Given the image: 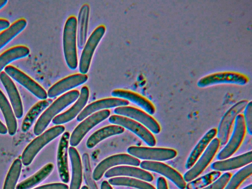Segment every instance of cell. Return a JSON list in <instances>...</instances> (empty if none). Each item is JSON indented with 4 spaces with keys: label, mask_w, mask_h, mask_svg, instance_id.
<instances>
[{
    "label": "cell",
    "mask_w": 252,
    "mask_h": 189,
    "mask_svg": "<svg viewBox=\"0 0 252 189\" xmlns=\"http://www.w3.org/2000/svg\"><path fill=\"white\" fill-rule=\"evenodd\" d=\"M80 93L77 90L69 91L58 97L43 112L38 118L33 128L36 135H40L51 120L63 109L76 101Z\"/></svg>",
    "instance_id": "6da1fadb"
},
{
    "label": "cell",
    "mask_w": 252,
    "mask_h": 189,
    "mask_svg": "<svg viewBox=\"0 0 252 189\" xmlns=\"http://www.w3.org/2000/svg\"><path fill=\"white\" fill-rule=\"evenodd\" d=\"M63 50L68 67L75 69L78 65L77 53V19L74 16L69 17L64 26Z\"/></svg>",
    "instance_id": "7a4b0ae2"
},
{
    "label": "cell",
    "mask_w": 252,
    "mask_h": 189,
    "mask_svg": "<svg viewBox=\"0 0 252 189\" xmlns=\"http://www.w3.org/2000/svg\"><path fill=\"white\" fill-rule=\"evenodd\" d=\"M63 126L58 125L45 131L33 140L25 149L21 161L25 166H28L32 161L40 150L50 141L59 136L64 131Z\"/></svg>",
    "instance_id": "3957f363"
},
{
    "label": "cell",
    "mask_w": 252,
    "mask_h": 189,
    "mask_svg": "<svg viewBox=\"0 0 252 189\" xmlns=\"http://www.w3.org/2000/svg\"><path fill=\"white\" fill-rule=\"evenodd\" d=\"M232 133L225 146L218 154L217 158L221 160L231 157L239 148L245 135L246 128L243 114L238 115L234 120Z\"/></svg>",
    "instance_id": "277c9868"
},
{
    "label": "cell",
    "mask_w": 252,
    "mask_h": 189,
    "mask_svg": "<svg viewBox=\"0 0 252 189\" xmlns=\"http://www.w3.org/2000/svg\"><path fill=\"white\" fill-rule=\"evenodd\" d=\"M249 80V77L244 74L235 71H222L204 76L199 80L197 85L201 88L224 83L244 85Z\"/></svg>",
    "instance_id": "5b68a950"
},
{
    "label": "cell",
    "mask_w": 252,
    "mask_h": 189,
    "mask_svg": "<svg viewBox=\"0 0 252 189\" xmlns=\"http://www.w3.org/2000/svg\"><path fill=\"white\" fill-rule=\"evenodd\" d=\"M127 151L136 158L150 161L168 160L174 158L177 155L175 150L167 148L131 146Z\"/></svg>",
    "instance_id": "8992f818"
},
{
    "label": "cell",
    "mask_w": 252,
    "mask_h": 189,
    "mask_svg": "<svg viewBox=\"0 0 252 189\" xmlns=\"http://www.w3.org/2000/svg\"><path fill=\"white\" fill-rule=\"evenodd\" d=\"M105 30L104 25L98 26L87 40L79 63L80 73L86 74L88 72L94 51L104 35Z\"/></svg>",
    "instance_id": "52a82bcc"
},
{
    "label": "cell",
    "mask_w": 252,
    "mask_h": 189,
    "mask_svg": "<svg viewBox=\"0 0 252 189\" xmlns=\"http://www.w3.org/2000/svg\"><path fill=\"white\" fill-rule=\"evenodd\" d=\"M248 101L242 100L232 106L222 117L217 129V138L220 145L227 143L233 123L236 116L245 108Z\"/></svg>",
    "instance_id": "ba28073f"
},
{
    "label": "cell",
    "mask_w": 252,
    "mask_h": 189,
    "mask_svg": "<svg viewBox=\"0 0 252 189\" xmlns=\"http://www.w3.org/2000/svg\"><path fill=\"white\" fill-rule=\"evenodd\" d=\"M217 138H213L193 165L183 175L186 182L196 178L206 168L215 156L220 146Z\"/></svg>",
    "instance_id": "9c48e42d"
},
{
    "label": "cell",
    "mask_w": 252,
    "mask_h": 189,
    "mask_svg": "<svg viewBox=\"0 0 252 189\" xmlns=\"http://www.w3.org/2000/svg\"><path fill=\"white\" fill-rule=\"evenodd\" d=\"M110 114V111L105 109L94 113L86 118L72 132L69 138L70 145L72 147L77 146L91 129L107 118Z\"/></svg>",
    "instance_id": "30bf717a"
},
{
    "label": "cell",
    "mask_w": 252,
    "mask_h": 189,
    "mask_svg": "<svg viewBox=\"0 0 252 189\" xmlns=\"http://www.w3.org/2000/svg\"><path fill=\"white\" fill-rule=\"evenodd\" d=\"M109 121L134 132L148 146L153 147L156 144V140L151 131L140 123L132 119L121 115H113L109 117Z\"/></svg>",
    "instance_id": "8fae6325"
},
{
    "label": "cell",
    "mask_w": 252,
    "mask_h": 189,
    "mask_svg": "<svg viewBox=\"0 0 252 189\" xmlns=\"http://www.w3.org/2000/svg\"><path fill=\"white\" fill-rule=\"evenodd\" d=\"M114 112L137 121L155 134H158L160 131V126L158 122L149 114L138 108L127 106H120L115 108Z\"/></svg>",
    "instance_id": "7c38bea8"
},
{
    "label": "cell",
    "mask_w": 252,
    "mask_h": 189,
    "mask_svg": "<svg viewBox=\"0 0 252 189\" xmlns=\"http://www.w3.org/2000/svg\"><path fill=\"white\" fill-rule=\"evenodd\" d=\"M4 72L38 98L41 100L47 99L48 96L45 90L21 70L14 66L7 65L4 68Z\"/></svg>",
    "instance_id": "4fadbf2b"
},
{
    "label": "cell",
    "mask_w": 252,
    "mask_h": 189,
    "mask_svg": "<svg viewBox=\"0 0 252 189\" xmlns=\"http://www.w3.org/2000/svg\"><path fill=\"white\" fill-rule=\"evenodd\" d=\"M140 161L131 155L120 154L111 156L102 160L95 168L93 173L94 181L99 180L110 168L118 165H130L138 166Z\"/></svg>",
    "instance_id": "5bb4252c"
},
{
    "label": "cell",
    "mask_w": 252,
    "mask_h": 189,
    "mask_svg": "<svg viewBox=\"0 0 252 189\" xmlns=\"http://www.w3.org/2000/svg\"><path fill=\"white\" fill-rule=\"evenodd\" d=\"M143 169L159 173L170 180L180 189H185L186 183L180 173L169 165L159 161L144 160L140 162Z\"/></svg>",
    "instance_id": "9a60e30c"
},
{
    "label": "cell",
    "mask_w": 252,
    "mask_h": 189,
    "mask_svg": "<svg viewBox=\"0 0 252 189\" xmlns=\"http://www.w3.org/2000/svg\"><path fill=\"white\" fill-rule=\"evenodd\" d=\"M88 79L86 74L76 73L66 77L51 87L48 91L47 96L55 97L85 83Z\"/></svg>",
    "instance_id": "2e32d148"
},
{
    "label": "cell",
    "mask_w": 252,
    "mask_h": 189,
    "mask_svg": "<svg viewBox=\"0 0 252 189\" xmlns=\"http://www.w3.org/2000/svg\"><path fill=\"white\" fill-rule=\"evenodd\" d=\"M89 90L87 86H83L79 96L75 103L67 110L56 116L52 122L55 125H61L68 122L80 114L86 106L89 97Z\"/></svg>",
    "instance_id": "e0dca14e"
},
{
    "label": "cell",
    "mask_w": 252,
    "mask_h": 189,
    "mask_svg": "<svg viewBox=\"0 0 252 189\" xmlns=\"http://www.w3.org/2000/svg\"><path fill=\"white\" fill-rule=\"evenodd\" d=\"M69 138V132H64L60 139L57 152V163L59 174L64 183H67L69 180L67 158Z\"/></svg>",
    "instance_id": "ac0fdd59"
},
{
    "label": "cell",
    "mask_w": 252,
    "mask_h": 189,
    "mask_svg": "<svg viewBox=\"0 0 252 189\" xmlns=\"http://www.w3.org/2000/svg\"><path fill=\"white\" fill-rule=\"evenodd\" d=\"M129 101L117 97H109L94 101L86 106L77 117L79 122L82 121L95 112L103 109L126 106Z\"/></svg>",
    "instance_id": "d6986e66"
},
{
    "label": "cell",
    "mask_w": 252,
    "mask_h": 189,
    "mask_svg": "<svg viewBox=\"0 0 252 189\" xmlns=\"http://www.w3.org/2000/svg\"><path fill=\"white\" fill-rule=\"evenodd\" d=\"M0 80L8 94L14 114L17 118H21L23 114V105L15 84L4 71L0 72Z\"/></svg>",
    "instance_id": "ffe728a7"
},
{
    "label": "cell",
    "mask_w": 252,
    "mask_h": 189,
    "mask_svg": "<svg viewBox=\"0 0 252 189\" xmlns=\"http://www.w3.org/2000/svg\"><path fill=\"white\" fill-rule=\"evenodd\" d=\"M252 161V152H247L242 155L213 162L211 168L218 171H226L244 167Z\"/></svg>",
    "instance_id": "44dd1931"
},
{
    "label": "cell",
    "mask_w": 252,
    "mask_h": 189,
    "mask_svg": "<svg viewBox=\"0 0 252 189\" xmlns=\"http://www.w3.org/2000/svg\"><path fill=\"white\" fill-rule=\"evenodd\" d=\"M111 94L115 97L123 98L136 104L150 115L155 113L154 105L149 99L136 93L124 89H115L111 92Z\"/></svg>",
    "instance_id": "7402d4cb"
},
{
    "label": "cell",
    "mask_w": 252,
    "mask_h": 189,
    "mask_svg": "<svg viewBox=\"0 0 252 189\" xmlns=\"http://www.w3.org/2000/svg\"><path fill=\"white\" fill-rule=\"evenodd\" d=\"M104 176L106 178L120 176H130L147 182H152L154 179L153 175L148 171L129 166H119L112 168L105 173Z\"/></svg>",
    "instance_id": "603a6c76"
},
{
    "label": "cell",
    "mask_w": 252,
    "mask_h": 189,
    "mask_svg": "<svg viewBox=\"0 0 252 189\" xmlns=\"http://www.w3.org/2000/svg\"><path fill=\"white\" fill-rule=\"evenodd\" d=\"M90 6L84 4L80 9L77 21V44L79 49H83L87 40Z\"/></svg>",
    "instance_id": "cb8c5ba5"
},
{
    "label": "cell",
    "mask_w": 252,
    "mask_h": 189,
    "mask_svg": "<svg viewBox=\"0 0 252 189\" xmlns=\"http://www.w3.org/2000/svg\"><path fill=\"white\" fill-rule=\"evenodd\" d=\"M216 134L217 129L212 128L201 138L187 158L185 164L186 169H189L193 165Z\"/></svg>",
    "instance_id": "d4e9b609"
},
{
    "label": "cell",
    "mask_w": 252,
    "mask_h": 189,
    "mask_svg": "<svg viewBox=\"0 0 252 189\" xmlns=\"http://www.w3.org/2000/svg\"><path fill=\"white\" fill-rule=\"evenodd\" d=\"M68 153L72 167V177L69 189H80L82 182V165L77 150L70 147Z\"/></svg>",
    "instance_id": "484cf974"
},
{
    "label": "cell",
    "mask_w": 252,
    "mask_h": 189,
    "mask_svg": "<svg viewBox=\"0 0 252 189\" xmlns=\"http://www.w3.org/2000/svg\"><path fill=\"white\" fill-rule=\"evenodd\" d=\"M123 127L117 125H110L98 129L92 134L87 140L86 145L88 148H92L102 140L115 135L124 132Z\"/></svg>",
    "instance_id": "4316f807"
},
{
    "label": "cell",
    "mask_w": 252,
    "mask_h": 189,
    "mask_svg": "<svg viewBox=\"0 0 252 189\" xmlns=\"http://www.w3.org/2000/svg\"><path fill=\"white\" fill-rule=\"evenodd\" d=\"M30 54L29 48L24 45L11 47L0 55V73L2 70L11 62L25 58Z\"/></svg>",
    "instance_id": "83f0119b"
},
{
    "label": "cell",
    "mask_w": 252,
    "mask_h": 189,
    "mask_svg": "<svg viewBox=\"0 0 252 189\" xmlns=\"http://www.w3.org/2000/svg\"><path fill=\"white\" fill-rule=\"evenodd\" d=\"M0 108L5 120L7 130L10 135L16 132L17 124L11 106L7 99L0 90Z\"/></svg>",
    "instance_id": "f1b7e54d"
},
{
    "label": "cell",
    "mask_w": 252,
    "mask_h": 189,
    "mask_svg": "<svg viewBox=\"0 0 252 189\" xmlns=\"http://www.w3.org/2000/svg\"><path fill=\"white\" fill-rule=\"evenodd\" d=\"M52 102L53 100L51 99H46L37 102L32 106L24 118L22 124V130L23 132L27 131L37 117Z\"/></svg>",
    "instance_id": "f546056e"
},
{
    "label": "cell",
    "mask_w": 252,
    "mask_h": 189,
    "mask_svg": "<svg viewBox=\"0 0 252 189\" xmlns=\"http://www.w3.org/2000/svg\"><path fill=\"white\" fill-rule=\"evenodd\" d=\"M54 165L49 163L32 176L18 184L16 189H30L43 181L51 173Z\"/></svg>",
    "instance_id": "4dcf8cb0"
},
{
    "label": "cell",
    "mask_w": 252,
    "mask_h": 189,
    "mask_svg": "<svg viewBox=\"0 0 252 189\" xmlns=\"http://www.w3.org/2000/svg\"><path fill=\"white\" fill-rule=\"evenodd\" d=\"M27 22L21 18L13 23L8 28L0 33V50L13 38L20 33L26 27Z\"/></svg>",
    "instance_id": "1f68e13d"
},
{
    "label": "cell",
    "mask_w": 252,
    "mask_h": 189,
    "mask_svg": "<svg viewBox=\"0 0 252 189\" xmlns=\"http://www.w3.org/2000/svg\"><path fill=\"white\" fill-rule=\"evenodd\" d=\"M108 182L109 184L113 186H127L138 189H156L153 186L147 182L130 177H114L109 179Z\"/></svg>",
    "instance_id": "d6a6232c"
},
{
    "label": "cell",
    "mask_w": 252,
    "mask_h": 189,
    "mask_svg": "<svg viewBox=\"0 0 252 189\" xmlns=\"http://www.w3.org/2000/svg\"><path fill=\"white\" fill-rule=\"evenodd\" d=\"M221 173L218 171H213L203 176L189 182L186 184V189H202L218 179Z\"/></svg>",
    "instance_id": "836d02e7"
},
{
    "label": "cell",
    "mask_w": 252,
    "mask_h": 189,
    "mask_svg": "<svg viewBox=\"0 0 252 189\" xmlns=\"http://www.w3.org/2000/svg\"><path fill=\"white\" fill-rule=\"evenodd\" d=\"M252 173V164L250 163L239 170L230 177L223 189H237L240 184Z\"/></svg>",
    "instance_id": "e575fe53"
},
{
    "label": "cell",
    "mask_w": 252,
    "mask_h": 189,
    "mask_svg": "<svg viewBox=\"0 0 252 189\" xmlns=\"http://www.w3.org/2000/svg\"><path fill=\"white\" fill-rule=\"evenodd\" d=\"M21 168V160L19 158L14 160L6 175L3 189H15Z\"/></svg>",
    "instance_id": "d590c367"
},
{
    "label": "cell",
    "mask_w": 252,
    "mask_h": 189,
    "mask_svg": "<svg viewBox=\"0 0 252 189\" xmlns=\"http://www.w3.org/2000/svg\"><path fill=\"white\" fill-rule=\"evenodd\" d=\"M82 160L83 176L88 188L89 189H98L93 177L89 155L87 153H84L82 157Z\"/></svg>",
    "instance_id": "8d00e7d4"
},
{
    "label": "cell",
    "mask_w": 252,
    "mask_h": 189,
    "mask_svg": "<svg viewBox=\"0 0 252 189\" xmlns=\"http://www.w3.org/2000/svg\"><path fill=\"white\" fill-rule=\"evenodd\" d=\"M231 177L230 173H224L214 182L201 189H223Z\"/></svg>",
    "instance_id": "74e56055"
},
{
    "label": "cell",
    "mask_w": 252,
    "mask_h": 189,
    "mask_svg": "<svg viewBox=\"0 0 252 189\" xmlns=\"http://www.w3.org/2000/svg\"><path fill=\"white\" fill-rule=\"evenodd\" d=\"M244 112V119L246 130L250 135L252 134V102H249L246 106Z\"/></svg>",
    "instance_id": "f35d334b"
},
{
    "label": "cell",
    "mask_w": 252,
    "mask_h": 189,
    "mask_svg": "<svg viewBox=\"0 0 252 189\" xmlns=\"http://www.w3.org/2000/svg\"><path fill=\"white\" fill-rule=\"evenodd\" d=\"M33 189H68V187L64 183H56L44 185Z\"/></svg>",
    "instance_id": "ab89813d"
},
{
    "label": "cell",
    "mask_w": 252,
    "mask_h": 189,
    "mask_svg": "<svg viewBox=\"0 0 252 189\" xmlns=\"http://www.w3.org/2000/svg\"><path fill=\"white\" fill-rule=\"evenodd\" d=\"M157 189H168L167 184L164 178L159 177L157 179Z\"/></svg>",
    "instance_id": "60d3db41"
},
{
    "label": "cell",
    "mask_w": 252,
    "mask_h": 189,
    "mask_svg": "<svg viewBox=\"0 0 252 189\" xmlns=\"http://www.w3.org/2000/svg\"><path fill=\"white\" fill-rule=\"evenodd\" d=\"M10 26L9 22L5 19L0 18V31L3 30Z\"/></svg>",
    "instance_id": "b9f144b4"
},
{
    "label": "cell",
    "mask_w": 252,
    "mask_h": 189,
    "mask_svg": "<svg viewBox=\"0 0 252 189\" xmlns=\"http://www.w3.org/2000/svg\"><path fill=\"white\" fill-rule=\"evenodd\" d=\"M101 189H113L107 181H103L101 184Z\"/></svg>",
    "instance_id": "7bdbcfd3"
},
{
    "label": "cell",
    "mask_w": 252,
    "mask_h": 189,
    "mask_svg": "<svg viewBox=\"0 0 252 189\" xmlns=\"http://www.w3.org/2000/svg\"><path fill=\"white\" fill-rule=\"evenodd\" d=\"M7 132V128L0 121V133L5 134Z\"/></svg>",
    "instance_id": "ee69618b"
},
{
    "label": "cell",
    "mask_w": 252,
    "mask_h": 189,
    "mask_svg": "<svg viewBox=\"0 0 252 189\" xmlns=\"http://www.w3.org/2000/svg\"><path fill=\"white\" fill-rule=\"evenodd\" d=\"M7 2V0H0V9L5 6Z\"/></svg>",
    "instance_id": "f6af8a7d"
},
{
    "label": "cell",
    "mask_w": 252,
    "mask_h": 189,
    "mask_svg": "<svg viewBox=\"0 0 252 189\" xmlns=\"http://www.w3.org/2000/svg\"><path fill=\"white\" fill-rule=\"evenodd\" d=\"M242 189H252V185H249Z\"/></svg>",
    "instance_id": "bcb514c9"
},
{
    "label": "cell",
    "mask_w": 252,
    "mask_h": 189,
    "mask_svg": "<svg viewBox=\"0 0 252 189\" xmlns=\"http://www.w3.org/2000/svg\"><path fill=\"white\" fill-rule=\"evenodd\" d=\"M81 189H89V188L86 186H83Z\"/></svg>",
    "instance_id": "7dc6e473"
}]
</instances>
